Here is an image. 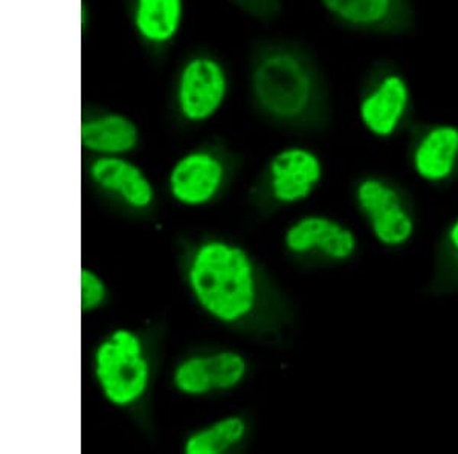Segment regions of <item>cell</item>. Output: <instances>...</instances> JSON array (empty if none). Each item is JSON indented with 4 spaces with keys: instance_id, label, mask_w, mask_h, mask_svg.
Returning <instances> with one entry per match:
<instances>
[{
    "instance_id": "ffe728a7",
    "label": "cell",
    "mask_w": 458,
    "mask_h": 454,
    "mask_svg": "<svg viewBox=\"0 0 458 454\" xmlns=\"http://www.w3.org/2000/svg\"><path fill=\"white\" fill-rule=\"evenodd\" d=\"M231 2L246 11L250 16L259 17L263 21L276 17L282 5V0H231Z\"/></svg>"
},
{
    "instance_id": "3957f363",
    "label": "cell",
    "mask_w": 458,
    "mask_h": 454,
    "mask_svg": "<svg viewBox=\"0 0 458 454\" xmlns=\"http://www.w3.org/2000/svg\"><path fill=\"white\" fill-rule=\"evenodd\" d=\"M94 375L103 397L114 407H131L147 393L150 363L141 337L114 330L95 349Z\"/></svg>"
},
{
    "instance_id": "7a4b0ae2",
    "label": "cell",
    "mask_w": 458,
    "mask_h": 454,
    "mask_svg": "<svg viewBox=\"0 0 458 454\" xmlns=\"http://www.w3.org/2000/svg\"><path fill=\"white\" fill-rule=\"evenodd\" d=\"M188 285L205 313L220 323H239L259 300L256 267L242 246L213 239L200 244L188 267Z\"/></svg>"
},
{
    "instance_id": "d6986e66",
    "label": "cell",
    "mask_w": 458,
    "mask_h": 454,
    "mask_svg": "<svg viewBox=\"0 0 458 454\" xmlns=\"http://www.w3.org/2000/svg\"><path fill=\"white\" fill-rule=\"evenodd\" d=\"M107 298V287L97 272L81 268V313H90L101 308Z\"/></svg>"
},
{
    "instance_id": "5b68a950",
    "label": "cell",
    "mask_w": 458,
    "mask_h": 454,
    "mask_svg": "<svg viewBox=\"0 0 458 454\" xmlns=\"http://www.w3.org/2000/svg\"><path fill=\"white\" fill-rule=\"evenodd\" d=\"M228 90V71L224 63L208 53L194 54L177 73L174 83L177 112L187 123H205L222 109Z\"/></svg>"
},
{
    "instance_id": "4fadbf2b",
    "label": "cell",
    "mask_w": 458,
    "mask_h": 454,
    "mask_svg": "<svg viewBox=\"0 0 458 454\" xmlns=\"http://www.w3.org/2000/svg\"><path fill=\"white\" fill-rule=\"evenodd\" d=\"M140 144L135 121L116 112H105L84 118L81 146L98 157H124Z\"/></svg>"
},
{
    "instance_id": "44dd1931",
    "label": "cell",
    "mask_w": 458,
    "mask_h": 454,
    "mask_svg": "<svg viewBox=\"0 0 458 454\" xmlns=\"http://www.w3.org/2000/svg\"><path fill=\"white\" fill-rule=\"evenodd\" d=\"M449 242H451V246H453V250L457 253L458 256V218L454 220L453 225H451V228L448 231Z\"/></svg>"
},
{
    "instance_id": "7402d4cb",
    "label": "cell",
    "mask_w": 458,
    "mask_h": 454,
    "mask_svg": "<svg viewBox=\"0 0 458 454\" xmlns=\"http://www.w3.org/2000/svg\"><path fill=\"white\" fill-rule=\"evenodd\" d=\"M88 5H86V2H83L81 4V28H83V31L88 28Z\"/></svg>"
},
{
    "instance_id": "30bf717a",
    "label": "cell",
    "mask_w": 458,
    "mask_h": 454,
    "mask_svg": "<svg viewBox=\"0 0 458 454\" xmlns=\"http://www.w3.org/2000/svg\"><path fill=\"white\" fill-rule=\"evenodd\" d=\"M411 164L419 178L445 183L458 167V125H427L412 146Z\"/></svg>"
},
{
    "instance_id": "277c9868",
    "label": "cell",
    "mask_w": 458,
    "mask_h": 454,
    "mask_svg": "<svg viewBox=\"0 0 458 454\" xmlns=\"http://www.w3.org/2000/svg\"><path fill=\"white\" fill-rule=\"evenodd\" d=\"M412 109V92L405 73L396 63L377 62L367 73L360 90L358 114L367 132L391 138L405 124Z\"/></svg>"
},
{
    "instance_id": "e0dca14e",
    "label": "cell",
    "mask_w": 458,
    "mask_h": 454,
    "mask_svg": "<svg viewBox=\"0 0 458 454\" xmlns=\"http://www.w3.org/2000/svg\"><path fill=\"white\" fill-rule=\"evenodd\" d=\"M173 384L177 392L187 397H205L214 392L202 355L190 356L181 361L173 372Z\"/></svg>"
},
{
    "instance_id": "9c48e42d",
    "label": "cell",
    "mask_w": 458,
    "mask_h": 454,
    "mask_svg": "<svg viewBox=\"0 0 458 454\" xmlns=\"http://www.w3.org/2000/svg\"><path fill=\"white\" fill-rule=\"evenodd\" d=\"M284 246L295 256L313 251L334 261H349L358 250V237L349 227L326 216H306L287 228Z\"/></svg>"
},
{
    "instance_id": "5bb4252c",
    "label": "cell",
    "mask_w": 458,
    "mask_h": 454,
    "mask_svg": "<svg viewBox=\"0 0 458 454\" xmlns=\"http://www.w3.org/2000/svg\"><path fill=\"white\" fill-rule=\"evenodd\" d=\"M246 432L248 427L245 419L240 416H226L190 434L183 442V453H226L245 439Z\"/></svg>"
},
{
    "instance_id": "8fae6325",
    "label": "cell",
    "mask_w": 458,
    "mask_h": 454,
    "mask_svg": "<svg viewBox=\"0 0 458 454\" xmlns=\"http://www.w3.org/2000/svg\"><path fill=\"white\" fill-rule=\"evenodd\" d=\"M89 176L103 192L116 194L131 209H148L157 192L141 167L123 157H98L89 167Z\"/></svg>"
},
{
    "instance_id": "7c38bea8",
    "label": "cell",
    "mask_w": 458,
    "mask_h": 454,
    "mask_svg": "<svg viewBox=\"0 0 458 454\" xmlns=\"http://www.w3.org/2000/svg\"><path fill=\"white\" fill-rule=\"evenodd\" d=\"M185 17V0H131V23L136 36L153 49L176 40Z\"/></svg>"
},
{
    "instance_id": "8992f818",
    "label": "cell",
    "mask_w": 458,
    "mask_h": 454,
    "mask_svg": "<svg viewBox=\"0 0 458 454\" xmlns=\"http://www.w3.org/2000/svg\"><path fill=\"white\" fill-rule=\"evenodd\" d=\"M328 16L352 31L402 36L414 27L411 0H319Z\"/></svg>"
},
{
    "instance_id": "52a82bcc",
    "label": "cell",
    "mask_w": 458,
    "mask_h": 454,
    "mask_svg": "<svg viewBox=\"0 0 458 454\" xmlns=\"http://www.w3.org/2000/svg\"><path fill=\"white\" fill-rule=\"evenodd\" d=\"M225 176L224 159L216 151L199 149L177 159L168 175V190L179 204L200 207L217 196Z\"/></svg>"
},
{
    "instance_id": "9a60e30c",
    "label": "cell",
    "mask_w": 458,
    "mask_h": 454,
    "mask_svg": "<svg viewBox=\"0 0 458 454\" xmlns=\"http://www.w3.org/2000/svg\"><path fill=\"white\" fill-rule=\"evenodd\" d=\"M369 224L376 241L390 248L405 245L416 230L414 218L402 201L373 214L369 218Z\"/></svg>"
},
{
    "instance_id": "6da1fadb",
    "label": "cell",
    "mask_w": 458,
    "mask_h": 454,
    "mask_svg": "<svg viewBox=\"0 0 458 454\" xmlns=\"http://www.w3.org/2000/svg\"><path fill=\"white\" fill-rule=\"evenodd\" d=\"M250 94L257 109L282 124H302L326 107V83L304 49L282 40L261 43L250 60Z\"/></svg>"
},
{
    "instance_id": "2e32d148",
    "label": "cell",
    "mask_w": 458,
    "mask_h": 454,
    "mask_svg": "<svg viewBox=\"0 0 458 454\" xmlns=\"http://www.w3.org/2000/svg\"><path fill=\"white\" fill-rule=\"evenodd\" d=\"M203 356V364L208 373L213 390H233L245 380L248 363L245 356L235 350H217Z\"/></svg>"
},
{
    "instance_id": "ba28073f",
    "label": "cell",
    "mask_w": 458,
    "mask_h": 454,
    "mask_svg": "<svg viewBox=\"0 0 458 454\" xmlns=\"http://www.w3.org/2000/svg\"><path fill=\"white\" fill-rule=\"evenodd\" d=\"M272 198L284 205L298 204L313 193L323 179V162L306 147H287L267 166Z\"/></svg>"
},
{
    "instance_id": "ac0fdd59",
    "label": "cell",
    "mask_w": 458,
    "mask_h": 454,
    "mask_svg": "<svg viewBox=\"0 0 458 454\" xmlns=\"http://www.w3.org/2000/svg\"><path fill=\"white\" fill-rule=\"evenodd\" d=\"M356 202L369 219L380 210L402 201L401 194L391 184L380 178H365L356 187Z\"/></svg>"
}]
</instances>
